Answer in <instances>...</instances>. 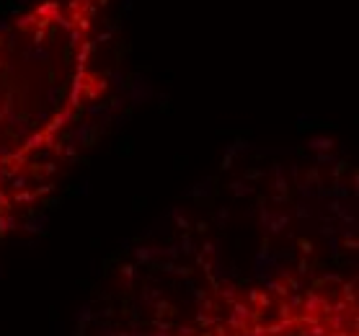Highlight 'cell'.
<instances>
[{"label":"cell","instance_id":"2","mask_svg":"<svg viewBox=\"0 0 359 336\" xmlns=\"http://www.w3.org/2000/svg\"><path fill=\"white\" fill-rule=\"evenodd\" d=\"M135 336H359L357 277L308 264L248 277L207 267Z\"/></svg>","mask_w":359,"mask_h":336},{"label":"cell","instance_id":"1","mask_svg":"<svg viewBox=\"0 0 359 336\" xmlns=\"http://www.w3.org/2000/svg\"><path fill=\"white\" fill-rule=\"evenodd\" d=\"M116 86V0H32L0 21V238L57 194Z\"/></svg>","mask_w":359,"mask_h":336}]
</instances>
